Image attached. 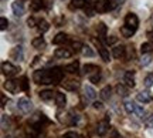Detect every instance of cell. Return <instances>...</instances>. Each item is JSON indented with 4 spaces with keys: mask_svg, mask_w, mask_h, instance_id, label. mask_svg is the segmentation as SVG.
Masks as SVG:
<instances>
[{
    "mask_svg": "<svg viewBox=\"0 0 153 138\" xmlns=\"http://www.w3.org/2000/svg\"><path fill=\"white\" fill-rule=\"evenodd\" d=\"M116 6H119L118 0H98L94 3V7L98 13H106V11L114 10Z\"/></svg>",
    "mask_w": 153,
    "mask_h": 138,
    "instance_id": "1",
    "label": "cell"
},
{
    "mask_svg": "<svg viewBox=\"0 0 153 138\" xmlns=\"http://www.w3.org/2000/svg\"><path fill=\"white\" fill-rule=\"evenodd\" d=\"M34 81L37 84H53V80H51V73L50 70H38V71L34 73Z\"/></svg>",
    "mask_w": 153,
    "mask_h": 138,
    "instance_id": "2",
    "label": "cell"
},
{
    "mask_svg": "<svg viewBox=\"0 0 153 138\" xmlns=\"http://www.w3.org/2000/svg\"><path fill=\"white\" fill-rule=\"evenodd\" d=\"M1 71H3L6 77H14L17 71H19V68L16 66H13L11 63H9V61H4V63H1Z\"/></svg>",
    "mask_w": 153,
    "mask_h": 138,
    "instance_id": "3",
    "label": "cell"
},
{
    "mask_svg": "<svg viewBox=\"0 0 153 138\" xmlns=\"http://www.w3.org/2000/svg\"><path fill=\"white\" fill-rule=\"evenodd\" d=\"M125 26L136 32L137 26H139V19H137L136 14H133V13H128L126 17H125Z\"/></svg>",
    "mask_w": 153,
    "mask_h": 138,
    "instance_id": "4",
    "label": "cell"
},
{
    "mask_svg": "<svg viewBox=\"0 0 153 138\" xmlns=\"http://www.w3.org/2000/svg\"><path fill=\"white\" fill-rule=\"evenodd\" d=\"M17 107H19V110L22 111L23 114H27L30 111L33 110V104H31V101L28 98H20L19 100V103H17Z\"/></svg>",
    "mask_w": 153,
    "mask_h": 138,
    "instance_id": "5",
    "label": "cell"
},
{
    "mask_svg": "<svg viewBox=\"0 0 153 138\" xmlns=\"http://www.w3.org/2000/svg\"><path fill=\"white\" fill-rule=\"evenodd\" d=\"M108 130H109V116H106L105 120L98 122V125H97V134L98 135H105V134L108 133Z\"/></svg>",
    "mask_w": 153,
    "mask_h": 138,
    "instance_id": "6",
    "label": "cell"
},
{
    "mask_svg": "<svg viewBox=\"0 0 153 138\" xmlns=\"http://www.w3.org/2000/svg\"><path fill=\"white\" fill-rule=\"evenodd\" d=\"M4 88L7 90L9 93L16 94L19 90L22 88V87H20V84H19V81H17V80H13V78H11V80H7V81L4 83Z\"/></svg>",
    "mask_w": 153,
    "mask_h": 138,
    "instance_id": "7",
    "label": "cell"
},
{
    "mask_svg": "<svg viewBox=\"0 0 153 138\" xmlns=\"http://www.w3.org/2000/svg\"><path fill=\"white\" fill-rule=\"evenodd\" d=\"M94 43H95V44L98 46V51H99V56L102 57V60H104L105 63H109V61H111V56H109V51H108V50L105 49L104 46H102V44H101V43H99V40H94Z\"/></svg>",
    "mask_w": 153,
    "mask_h": 138,
    "instance_id": "8",
    "label": "cell"
},
{
    "mask_svg": "<svg viewBox=\"0 0 153 138\" xmlns=\"http://www.w3.org/2000/svg\"><path fill=\"white\" fill-rule=\"evenodd\" d=\"M11 10H13V13H14V16L17 17H20L24 14V6H23L22 2H14L13 4H11Z\"/></svg>",
    "mask_w": 153,
    "mask_h": 138,
    "instance_id": "9",
    "label": "cell"
},
{
    "mask_svg": "<svg viewBox=\"0 0 153 138\" xmlns=\"http://www.w3.org/2000/svg\"><path fill=\"white\" fill-rule=\"evenodd\" d=\"M137 101H140V103H143V104H146V103H150L153 100L152 94L149 93V91H140V93L136 95Z\"/></svg>",
    "mask_w": 153,
    "mask_h": 138,
    "instance_id": "10",
    "label": "cell"
},
{
    "mask_svg": "<svg viewBox=\"0 0 153 138\" xmlns=\"http://www.w3.org/2000/svg\"><path fill=\"white\" fill-rule=\"evenodd\" d=\"M45 3H47L45 0H33V3L30 4V9H31V11H38V10H41V9L48 7Z\"/></svg>",
    "mask_w": 153,
    "mask_h": 138,
    "instance_id": "11",
    "label": "cell"
},
{
    "mask_svg": "<svg viewBox=\"0 0 153 138\" xmlns=\"http://www.w3.org/2000/svg\"><path fill=\"white\" fill-rule=\"evenodd\" d=\"M10 57L13 58V60L22 61V60H23V49H22V46H16L14 49L11 50Z\"/></svg>",
    "mask_w": 153,
    "mask_h": 138,
    "instance_id": "12",
    "label": "cell"
},
{
    "mask_svg": "<svg viewBox=\"0 0 153 138\" xmlns=\"http://www.w3.org/2000/svg\"><path fill=\"white\" fill-rule=\"evenodd\" d=\"M123 80H125V84L128 87H135V73L133 71H126L123 76Z\"/></svg>",
    "mask_w": 153,
    "mask_h": 138,
    "instance_id": "13",
    "label": "cell"
},
{
    "mask_svg": "<svg viewBox=\"0 0 153 138\" xmlns=\"http://www.w3.org/2000/svg\"><path fill=\"white\" fill-rule=\"evenodd\" d=\"M84 93H85V98L87 100H91V101H94V100L97 98V91L91 87V86H85L84 87Z\"/></svg>",
    "mask_w": 153,
    "mask_h": 138,
    "instance_id": "14",
    "label": "cell"
},
{
    "mask_svg": "<svg viewBox=\"0 0 153 138\" xmlns=\"http://www.w3.org/2000/svg\"><path fill=\"white\" fill-rule=\"evenodd\" d=\"M125 51H126V49L123 46H116L112 50V56H114L115 58H122V57H125Z\"/></svg>",
    "mask_w": 153,
    "mask_h": 138,
    "instance_id": "15",
    "label": "cell"
},
{
    "mask_svg": "<svg viewBox=\"0 0 153 138\" xmlns=\"http://www.w3.org/2000/svg\"><path fill=\"white\" fill-rule=\"evenodd\" d=\"M55 103L57 105L62 108V107H65V103H67V97L64 93H55Z\"/></svg>",
    "mask_w": 153,
    "mask_h": 138,
    "instance_id": "16",
    "label": "cell"
},
{
    "mask_svg": "<svg viewBox=\"0 0 153 138\" xmlns=\"http://www.w3.org/2000/svg\"><path fill=\"white\" fill-rule=\"evenodd\" d=\"M68 40L70 39H68V36H67L65 33H58L54 39H53V43H54V44H64Z\"/></svg>",
    "mask_w": 153,
    "mask_h": 138,
    "instance_id": "17",
    "label": "cell"
},
{
    "mask_svg": "<svg viewBox=\"0 0 153 138\" xmlns=\"http://www.w3.org/2000/svg\"><path fill=\"white\" fill-rule=\"evenodd\" d=\"M55 57H58V58H68V57H71V51L68 49H57L55 50Z\"/></svg>",
    "mask_w": 153,
    "mask_h": 138,
    "instance_id": "18",
    "label": "cell"
},
{
    "mask_svg": "<svg viewBox=\"0 0 153 138\" xmlns=\"http://www.w3.org/2000/svg\"><path fill=\"white\" fill-rule=\"evenodd\" d=\"M67 73H71V74H75V73L79 71V63L78 61H74V63H71V64H68V66H65V68H64Z\"/></svg>",
    "mask_w": 153,
    "mask_h": 138,
    "instance_id": "19",
    "label": "cell"
},
{
    "mask_svg": "<svg viewBox=\"0 0 153 138\" xmlns=\"http://www.w3.org/2000/svg\"><path fill=\"white\" fill-rule=\"evenodd\" d=\"M111 93H112V88H111L109 86H106V87H104V88L101 90L99 95H101V98L104 100V101H108L111 98Z\"/></svg>",
    "mask_w": 153,
    "mask_h": 138,
    "instance_id": "20",
    "label": "cell"
},
{
    "mask_svg": "<svg viewBox=\"0 0 153 138\" xmlns=\"http://www.w3.org/2000/svg\"><path fill=\"white\" fill-rule=\"evenodd\" d=\"M123 105H125L126 112H129V114L135 112V110H136V104H135L133 101H131V100H125V101H123Z\"/></svg>",
    "mask_w": 153,
    "mask_h": 138,
    "instance_id": "21",
    "label": "cell"
},
{
    "mask_svg": "<svg viewBox=\"0 0 153 138\" xmlns=\"http://www.w3.org/2000/svg\"><path fill=\"white\" fill-rule=\"evenodd\" d=\"M31 46H33L34 49H43L44 46H45V40H44V37H36L31 41Z\"/></svg>",
    "mask_w": 153,
    "mask_h": 138,
    "instance_id": "22",
    "label": "cell"
},
{
    "mask_svg": "<svg viewBox=\"0 0 153 138\" xmlns=\"http://www.w3.org/2000/svg\"><path fill=\"white\" fill-rule=\"evenodd\" d=\"M53 97H54V93H53L51 90H43V91L40 93V98L43 100V101H50Z\"/></svg>",
    "mask_w": 153,
    "mask_h": 138,
    "instance_id": "23",
    "label": "cell"
},
{
    "mask_svg": "<svg viewBox=\"0 0 153 138\" xmlns=\"http://www.w3.org/2000/svg\"><path fill=\"white\" fill-rule=\"evenodd\" d=\"M99 67L95 66V64H85L84 66V73L85 74H91V73H98Z\"/></svg>",
    "mask_w": 153,
    "mask_h": 138,
    "instance_id": "24",
    "label": "cell"
},
{
    "mask_svg": "<svg viewBox=\"0 0 153 138\" xmlns=\"http://www.w3.org/2000/svg\"><path fill=\"white\" fill-rule=\"evenodd\" d=\"M140 51L143 54H148L150 51H153V41H148V43H143L140 46Z\"/></svg>",
    "mask_w": 153,
    "mask_h": 138,
    "instance_id": "25",
    "label": "cell"
},
{
    "mask_svg": "<svg viewBox=\"0 0 153 138\" xmlns=\"http://www.w3.org/2000/svg\"><path fill=\"white\" fill-rule=\"evenodd\" d=\"M62 86H64V88L65 90L75 91V90H78V87H79V83H76V81H68V83H64Z\"/></svg>",
    "mask_w": 153,
    "mask_h": 138,
    "instance_id": "26",
    "label": "cell"
},
{
    "mask_svg": "<svg viewBox=\"0 0 153 138\" xmlns=\"http://www.w3.org/2000/svg\"><path fill=\"white\" fill-rule=\"evenodd\" d=\"M98 36L101 37V39H104V37H106V26H105L104 23H99L98 24Z\"/></svg>",
    "mask_w": 153,
    "mask_h": 138,
    "instance_id": "27",
    "label": "cell"
},
{
    "mask_svg": "<svg viewBox=\"0 0 153 138\" xmlns=\"http://www.w3.org/2000/svg\"><path fill=\"white\" fill-rule=\"evenodd\" d=\"M72 2V6H71V9H79V7H85V6L88 4L87 3V0H71Z\"/></svg>",
    "mask_w": 153,
    "mask_h": 138,
    "instance_id": "28",
    "label": "cell"
},
{
    "mask_svg": "<svg viewBox=\"0 0 153 138\" xmlns=\"http://www.w3.org/2000/svg\"><path fill=\"white\" fill-rule=\"evenodd\" d=\"M120 33L123 34V37H132V36L135 34V30H132V28L123 26V27L120 28Z\"/></svg>",
    "mask_w": 153,
    "mask_h": 138,
    "instance_id": "29",
    "label": "cell"
},
{
    "mask_svg": "<svg viewBox=\"0 0 153 138\" xmlns=\"http://www.w3.org/2000/svg\"><path fill=\"white\" fill-rule=\"evenodd\" d=\"M84 11H85V14H87L88 17H92L95 13H97V10H95V7L91 4H87L85 7H84Z\"/></svg>",
    "mask_w": 153,
    "mask_h": 138,
    "instance_id": "30",
    "label": "cell"
},
{
    "mask_svg": "<svg viewBox=\"0 0 153 138\" xmlns=\"http://www.w3.org/2000/svg\"><path fill=\"white\" fill-rule=\"evenodd\" d=\"M38 30H40V33H47L50 30V24L47 22H44V20H41V23L38 24Z\"/></svg>",
    "mask_w": 153,
    "mask_h": 138,
    "instance_id": "31",
    "label": "cell"
},
{
    "mask_svg": "<svg viewBox=\"0 0 153 138\" xmlns=\"http://www.w3.org/2000/svg\"><path fill=\"white\" fill-rule=\"evenodd\" d=\"M116 93L119 94V95H122V97H125V95H128V88H126L125 86H122V84H118L116 86Z\"/></svg>",
    "mask_w": 153,
    "mask_h": 138,
    "instance_id": "32",
    "label": "cell"
},
{
    "mask_svg": "<svg viewBox=\"0 0 153 138\" xmlns=\"http://www.w3.org/2000/svg\"><path fill=\"white\" fill-rule=\"evenodd\" d=\"M81 53L85 56V57H94V51L91 50V47H88V46H84V47H82Z\"/></svg>",
    "mask_w": 153,
    "mask_h": 138,
    "instance_id": "33",
    "label": "cell"
},
{
    "mask_svg": "<svg viewBox=\"0 0 153 138\" xmlns=\"http://www.w3.org/2000/svg\"><path fill=\"white\" fill-rule=\"evenodd\" d=\"M20 87H22V90H24V91H28V78L24 76V77L22 78V81H20Z\"/></svg>",
    "mask_w": 153,
    "mask_h": 138,
    "instance_id": "34",
    "label": "cell"
},
{
    "mask_svg": "<svg viewBox=\"0 0 153 138\" xmlns=\"http://www.w3.org/2000/svg\"><path fill=\"white\" fill-rule=\"evenodd\" d=\"M40 23H41V20H37L36 17H30V19L27 20V24L30 26V27H36V26H38Z\"/></svg>",
    "mask_w": 153,
    "mask_h": 138,
    "instance_id": "35",
    "label": "cell"
},
{
    "mask_svg": "<svg viewBox=\"0 0 153 138\" xmlns=\"http://www.w3.org/2000/svg\"><path fill=\"white\" fill-rule=\"evenodd\" d=\"M145 86H146L148 88H150V87L153 86V74L146 76V78H145Z\"/></svg>",
    "mask_w": 153,
    "mask_h": 138,
    "instance_id": "36",
    "label": "cell"
},
{
    "mask_svg": "<svg viewBox=\"0 0 153 138\" xmlns=\"http://www.w3.org/2000/svg\"><path fill=\"white\" fill-rule=\"evenodd\" d=\"M150 61H152V57H150L149 54H146V56H143L142 57L140 64H142V66H148V64H150Z\"/></svg>",
    "mask_w": 153,
    "mask_h": 138,
    "instance_id": "37",
    "label": "cell"
},
{
    "mask_svg": "<svg viewBox=\"0 0 153 138\" xmlns=\"http://www.w3.org/2000/svg\"><path fill=\"white\" fill-rule=\"evenodd\" d=\"M84 44H82L81 41H72V49L75 50V51H81Z\"/></svg>",
    "mask_w": 153,
    "mask_h": 138,
    "instance_id": "38",
    "label": "cell"
},
{
    "mask_svg": "<svg viewBox=\"0 0 153 138\" xmlns=\"http://www.w3.org/2000/svg\"><path fill=\"white\" fill-rule=\"evenodd\" d=\"M135 114H136L137 117H140V118H143V116H145V110H143L140 105H136V110H135Z\"/></svg>",
    "mask_w": 153,
    "mask_h": 138,
    "instance_id": "39",
    "label": "cell"
},
{
    "mask_svg": "<svg viewBox=\"0 0 153 138\" xmlns=\"http://www.w3.org/2000/svg\"><path fill=\"white\" fill-rule=\"evenodd\" d=\"M116 41H118V37H114V36H109V37H106V39H105V43H106V44H115V43H116Z\"/></svg>",
    "mask_w": 153,
    "mask_h": 138,
    "instance_id": "40",
    "label": "cell"
},
{
    "mask_svg": "<svg viewBox=\"0 0 153 138\" xmlns=\"http://www.w3.org/2000/svg\"><path fill=\"white\" fill-rule=\"evenodd\" d=\"M7 26H9V22H7V19L1 17V19H0V28H1V30H6V28H7Z\"/></svg>",
    "mask_w": 153,
    "mask_h": 138,
    "instance_id": "41",
    "label": "cell"
},
{
    "mask_svg": "<svg viewBox=\"0 0 153 138\" xmlns=\"http://www.w3.org/2000/svg\"><path fill=\"white\" fill-rule=\"evenodd\" d=\"M145 124H146V127L153 128V116L146 117V118H145Z\"/></svg>",
    "mask_w": 153,
    "mask_h": 138,
    "instance_id": "42",
    "label": "cell"
},
{
    "mask_svg": "<svg viewBox=\"0 0 153 138\" xmlns=\"http://www.w3.org/2000/svg\"><path fill=\"white\" fill-rule=\"evenodd\" d=\"M89 80H91V83L98 84L99 81H101V74H99V73H97V74H95V76H92V77L89 78Z\"/></svg>",
    "mask_w": 153,
    "mask_h": 138,
    "instance_id": "43",
    "label": "cell"
},
{
    "mask_svg": "<svg viewBox=\"0 0 153 138\" xmlns=\"http://www.w3.org/2000/svg\"><path fill=\"white\" fill-rule=\"evenodd\" d=\"M111 138H122V135H120L119 133H118V130H111Z\"/></svg>",
    "mask_w": 153,
    "mask_h": 138,
    "instance_id": "44",
    "label": "cell"
},
{
    "mask_svg": "<svg viewBox=\"0 0 153 138\" xmlns=\"http://www.w3.org/2000/svg\"><path fill=\"white\" fill-rule=\"evenodd\" d=\"M62 138H79V135H78L76 133H72V131H70V133H67Z\"/></svg>",
    "mask_w": 153,
    "mask_h": 138,
    "instance_id": "45",
    "label": "cell"
},
{
    "mask_svg": "<svg viewBox=\"0 0 153 138\" xmlns=\"http://www.w3.org/2000/svg\"><path fill=\"white\" fill-rule=\"evenodd\" d=\"M94 108H95V110H101V108H102V103H101V101H94Z\"/></svg>",
    "mask_w": 153,
    "mask_h": 138,
    "instance_id": "46",
    "label": "cell"
},
{
    "mask_svg": "<svg viewBox=\"0 0 153 138\" xmlns=\"http://www.w3.org/2000/svg\"><path fill=\"white\" fill-rule=\"evenodd\" d=\"M6 101H7V100H6V97L1 94V107H4V105H6Z\"/></svg>",
    "mask_w": 153,
    "mask_h": 138,
    "instance_id": "47",
    "label": "cell"
},
{
    "mask_svg": "<svg viewBox=\"0 0 153 138\" xmlns=\"http://www.w3.org/2000/svg\"><path fill=\"white\" fill-rule=\"evenodd\" d=\"M148 37H149V39H150V40H153V30H152V32H149V33H148Z\"/></svg>",
    "mask_w": 153,
    "mask_h": 138,
    "instance_id": "48",
    "label": "cell"
},
{
    "mask_svg": "<svg viewBox=\"0 0 153 138\" xmlns=\"http://www.w3.org/2000/svg\"><path fill=\"white\" fill-rule=\"evenodd\" d=\"M38 60H40V57H38V56H37V57L34 58V61H33V66H34V64H37V63H38Z\"/></svg>",
    "mask_w": 153,
    "mask_h": 138,
    "instance_id": "49",
    "label": "cell"
}]
</instances>
